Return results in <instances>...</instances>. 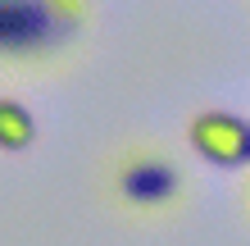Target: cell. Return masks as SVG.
I'll return each instance as SVG.
<instances>
[{
  "instance_id": "6da1fadb",
  "label": "cell",
  "mask_w": 250,
  "mask_h": 246,
  "mask_svg": "<svg viewBox=\"0 0 250 246\" xmlns=\"http://www.w3.org/2000/svg\"><path fill=\"white\" fill-rule=\"evenodd\" d=\"M82 27L50 9V0H0V68H50L78 46Z\"/></svg>"
},
{
  "instance_id": "3957f363",
  "label": "cell",
  "mask_w": 250,
  "mask_h": 246,
  "mask_svg": "<svg viewBox=\"0 0 250 246\" xmlns=\"http://www.w3.org/2000/svg\"><path fill=\"white\" fill-rule=\"evenodd\" d=\"M187 141L214 169H246L250 164V119L232 110H200L187 123Z\"/></svg>"
},
{
  "instance_id": "7a4b0ae2",
  "label": "cell",
  "mask_w": 250,
  "mask_h": 246,
  "mask_svg": "<svg viewBox=\"0 0 250 246\" xmlns=\"http://www.w3.org/2000/svg\"><path fill=\"white\" fill-rule=\"evenodd\" d=\"M109 187L114 201L132 214H168L187 201V173L178 169V160L155 146H132L123 151L109 169Z\"/></svg>"
},
{
  "instance_id": "277c9868",
  "label": "cell",
  "mask_w": 250,
  "mask_h": 246,
  "mask_svg": "<svg viewBox=\"0 0 250 246\" xmlns=\"http://www.w3.org/2000/svg\"><path fill=\"white\" fill-rule=\"evenodd\" d=\"M37 114L23 105V100H14V96H0V151L5 155H19L27 151L37 141Z\"/></svg>"
},
{
  "instance_id": "5b68a950",
  "label": "cell",
  "mask_w": 250,
  "mask_h": 246,
  "mask_svg": "<svg viewBox=\"0 0 250 246\" xmlns=\"http://www.w3.org/2000/svg\"><path fill=\"white\" fill-rule=\"evenodd\" d=\"M50 9L68 19L73 27H86V19H91V0H50Z\"/></svg>"
}]
</instances>
